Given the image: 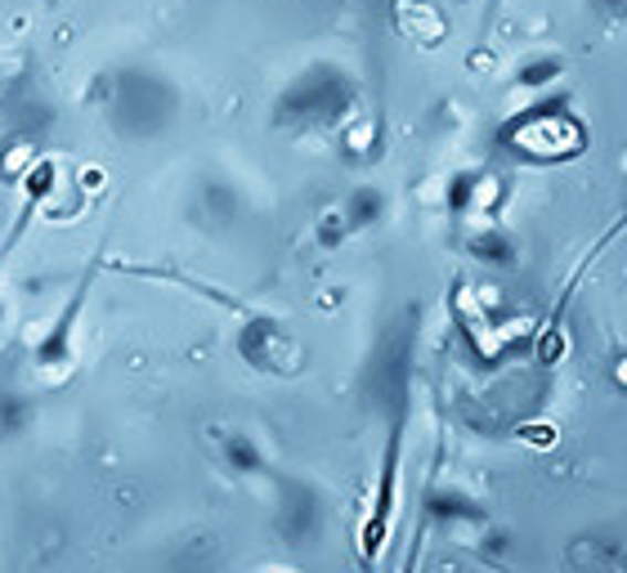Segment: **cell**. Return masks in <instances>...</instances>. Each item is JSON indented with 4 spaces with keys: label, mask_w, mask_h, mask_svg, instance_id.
Returning a JSON list of instances; mask_svg holds the SVG:
<instances>
[{
    "label": "cell",
    "mask_w": 627,
    "mask_h": 573,
    "mask_svg": "<svg viewBox=\"0 0 627 573\" xmlns=\"http://www.w3.org/2000/svg\"><path fill=\"white\" fill-rule=\"evenodd\" d=\"M600 10H605L609 19H623V14H627V0H600Z\"/></svg>",
    "instance_id": "6da1fadb"
}]
</instances>
